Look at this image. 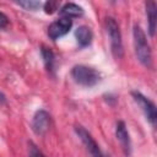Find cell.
I'll list each match as a JSON object with an SVG mask.
<instances>
[{
    "label": "cell",
    "mask_w": 157,
    "mask_h": 157,
    "mask_svg": "<svg viewBox=\"0 0 157 157\" xmlns=\"http://www.w3.org/2000/svg\"><path fill=\"white\" fill-rule=\"evenodd\" d=\"M115 135H117V139L119 140V142L121 144L123 148L125 150V152L129 153L130 152V137H129V132L126 130V126H125L124 121H118L117 123Z\"/></svg>",
    "instance_id": "cell-8"
},
{
    "label": "cell",
    "mask_w": 157,
    "mask_h": 157,
    "mask_svg": "<svg viewBox=\"0 0 157 157\" xmlns=\"http://www.w3.org/2000/svg\"><path fill=\"white\" fill-rule=\"evenodd\" d=\"M134 99L139 103V105L141 107V109L144 110L147 120L155 125L156 123V118H157V113H156V105L153 104V102H151L148 98H146L144 94H141L140 92H132L131 93Z\"/></svg>",
    "instance_id": "cell-6"
},
{
    "label": "cell",
    "mask_w": 157,
    "mask_h": 157,
    "mask_svg": "<svg viewBox=\"0 0 157 157\" xmlns=\"http://www.w3.org/2000/svg\"><path fill=\"white\" fill-rule=\"evenodd\" d=\"M75 130H76V134L78 135V137L81 139V141L85 144L86 148L88 150L91 157H104V156L102 155L101 150H99V146L97 145V142L93 140V137L91 136V134H90L85 128L77 125V126L75 128Z\"/></svg>",
    "instance_id": "cell-5"
},
{
    "label": "cell",
    "mask_w": 157,
    "mask_h": 157,
    "mask_svg": "<svg viewBox=\"0 0 157 157\" xmlns=\"http://www.w3.org/2000/svg\"><path fill=\"white\" fill-rule=\"evenodd\" d=\"M60 13L66 17V18H70L71 17H78L83 13V9L74 2H69V4H65L61 9H60Z\"/></svg>",
    "instance_id": "cell-11"
},
{
    "label": "cell",
    "mask_w": 157,
    "mask_h": 157,
    "mask_svg": "<svg viewBox=\"0 0 157 157\" xmlns=\"http://www.w3.org/2000/svg\"><path fill=\"white\" fill-rule=\"evenodd\" d=\"M105 28H107V33H108L109 39H110V47H112L113 55L115 58H121L124 49H123V42H121V33H120L118 23L115 22L114 18L107 17Z\"/></svg>",
    "instance_id": "cell-3"
},
{
    "label": "cell",
    "mask_w": 157,
    "mask_h": 157,
    "mask_svg": "<svg viewBox=\"0 0 157 157\" xmlns=\"http://www.w3.org/2000/svg\"><path fill=\"white\" fill-rule=\"evenodd\" d=\"M28 157H45L33 142H28Z\"/></svg>",
    "instance_id": "cell-14"
},
{
    "label": "cell",
    "mask_w": 157,
    "mask_h": 157,
    "mask_svg": "<svg viewBox=\"0 0 157 157\" xmlns=\"http://www.w3.org/2000/svg\"><path fill=\"white\" fill-rule=\"evenodd\" d=\"M146 15L148 20V32H150V36L153 37L156 31V20H157V7L155 1L146 2Z\"/></svg>",
    "instance_id": "cell-10"
},
{
    "label": "cell",
    "mask_w": 157,
    "mask_h": 157,
    "mask_svg": "<svg viewBox=\"0 0 157 157\" xmlns=\"http://www.w3.org/2000/svg\"><path fill=\"white\" fill-rule=\"evenodd\" d=\"M72 27V21L70 18L66 17H61L59 20H56L55 22H53L49 27H48V36L50 39L55 40L63 36H65Z\"/></svg>",
    "instance_id": "cell-4"
},
{
    "label": "cell",
    "mask_w": 157,
    "mask_h": 157,
    "mask_svg": "<svg viewBox=\"0 0 157 157\" xmlns=\"http://www.w3.org/2000/svg\"><path fill=\"white\" fill-rule=\"evenodd\" d=\"M17 5L22 6L26 10H31V11H36L37 9H39L42 6L40 1H34V0H25V1H17Z\"/></svg>",
    "instance_id": "cell-13"
},
{
    "label": "cell",
    "mask_w": 157,
    "mask_h": 157,
    "mask_svg": "<svg viewBox=\"0 0 157 157\" xmlns=\"http://www.w3.org/2000/svg\"><path fill=\"white\" fill-rule=\"evenodd\" d=\"M7 25H9V18H7V16H6L4 12L0 11V28H6Z\"/></svg>",
    "instance_id": "cell-16"
},
{
    "label": "cell",
    "mask_w": 157,
    "mask_h": 157,
    "mask_svg": "<svg viewBox=\"0 0 157 157\" xmlns=\"http://www.w3.org/2000/svg\"><path fill=\"white\" fill-rule=\"evenodd\" d=\"M75 37H76V40H77V43H78L80 47H87L92 42L93 33H92V31H91L90 27H87V26H80L75 31Z\"/></svg>",
    "instance_id": "cell-9"
},
{
    "label": "cell",
    "mask_w": 157,
    "mask_h": 157,
    "mask_svg": "<svg viewBox=\"0 0 157 157\" xmlns=\"http://www.w3.org/2000/svg\"><path fill=\"white\" fill-rule=\"evenodd\" d=\"M132 36H134V47H135V54L139 59V61L144 65L150 67L152 65V53L150 49V45L147 43L146 36L144 33V31L141 29V27L139 25L134 26V31H132Z\"/></svg>",
    "instance_id": "cell-1"
},
{
    "label": "cell",
    "mask_w": 157,
    "mask_h": 157,
    "mask_svg": "<svg viewBox=\"0 0 157 157\" xmlns=\"http://www.w3.org/2000/svg\"><path fill=\"white\" fill-rule=\"evenodd\" d=\"M71 76L76 83L85 87H92L101 80V74L86 65H75L71 70Z\"/></svg>",
    "instance_id": "cell-2"
},
{
    "label": "cell",
    "mask_w": 157,
    "mask_h": 157,
    "mask_svg": "<svg viewBox=\"0 0 157 157\" xmlns=\"http://www.w3.org/2000/svg\"><path fill=\"white\" fill-rule=\"evenodd\" d=\"M55 10H58V2H55V1H47L44 4V11L47 13H53Z\"/></svg>",
    "instance_id": "cell-15"
},
{
    "label": "cell",
    "mask_w": 157,
    "mask_h": 157,
    "mask_svg": "<svg viewBox=\"0 0 157 157\" xmlns=\"http://www.w3.org/2000/svg\"><path fill=\"white\" fill-rule=\"evenodd\" d=\"M5 101H6V99H5V96L0 92V103H5Z\"/></svg>",
    "instance_id": "cell-17"
},
{
    "label": "cell",
    "mask_w": 157,
    "mask_h": 157,
    "mask_svg": "<svg viewBox=\"0 0 157 157\" xmlns=\"http://www.w3.org/2000/svg\"><path fill=\"white\" fill-rule=\"evenodd\" d=\"M50 125V117L45 110H38L32 119V130L37 135H44Z\"/></svg>",
    "instance_id": "cell-7"
},
{
    "label": "cell",
    "mask_w": 157,
    "mask_h": 157,
    "mask_svg": "<svg viewBox=\"0 0 157 157\" xmlns=\"http://www.w3.org/2000/svg\"><path fill=\"white\" fill-rule=\"evenodd\" d=\"M40 52H42V56H43L44 65H45L47 70L48 71H53V69H54V53L49 48H47L44 45L42 47Z\"/></svg>",
    "instance_id": "cell-12"
}]
</instances>
